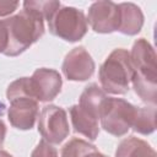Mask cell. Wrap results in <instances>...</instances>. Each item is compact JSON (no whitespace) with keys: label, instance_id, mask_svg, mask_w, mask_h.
<instances>
[{"label":"cell","instance_id":"obj_20","mask_svg":"<svg viewBox=\"0 0 157 157\" xmlns=\"http://www.w3.org/2000/svg\"><path fill=\"white\" fill-rule=\"evenodd\" d=\"M5 136H6V125L0 119V147L2 146V144L5 141Z\"/></svg>","mask_w":157,"mask_h":157},{"label":"cell","instance_id":"obj_11","mask_svg":"<svg viewBox=\"0 0 157 157\" xmlns=\"http://www.w3.org/2000/svg\"><path fill=\"white\" fill-rule=\"evenodd\" d=\"M108 99L107 93L99 87L97 83H90L85 87L82 91L77 105L85 110L87 114L92 115L93 118L99 120L102 109L105 104V101Z\"/></svg>","mask_w":157,"mask_h":157},{"label":"cell","instance_id":"obj_17","mask_svg":"<svg viewBox=\"0 0 157 157\" xmlns=\"http://www.w3.org/2000/svg\"><path fill=\"white\" fill-rule=\"evenodd\" d=\"M31 157H58V150L42 139L32 151Z\"/></svg>","mask_w":157,"mask_h":157},{"label":"cell","instance_id":"obj_19","mask_svg":"<svg viewBox=\"0 0 157 157\" xmlns=\"http://www.w3.org/2000/svg\"><path fill=\"white\" fill-rule=\"evenodd\" d=\"M7 45V34L2 20H0V53H4Z\"/></svg>","mask_w":157,"mask_h":157},{"label":"cell","instance_id":"obj_9","mask_svg":"<svg viewBox=\"0 0 157 157\" xmlns=\"http://www.w3.org/2000/svg\"><path fill=\"white\" fill-rule=\"evenodd\" d=\"M7 119L18 130H31L39 115L38 102L27 96H17L9 99Z\"/></svg>","mask_w":157,"mask_h":157},{"label":"cell","instance_id":"obj_6","mask_svg":"<svg viewBox=\"0 0 157 157\" xmlns=\"http://www.w3.org/2000/svg\"><path fill=\"white\" fill-rule=\"evenodd\" d=\"M38 131L43 140L59 145L70 134L66 110L59 105H44L38 115Z\"/></svg>","mask_w":157,"mask_h":157},{"label":"cell","instance_id":"obj_4","mask_svg":"<svg viewBox=\"0 0 157 157\" xmlns=\"http://www.w3.org/2000/svg\"><path fill=\"white\" fill-rule=\"evenodd\" d=\"M48 28L55 37L74 43L85 37L88 23L83 11L72 6H60L48 20Z\"/></svg>","mask_w":157,"mask_h":157},{"label":"cell","instance_id":"obj_13","mask_svg":"<svg viewBox=\"0 0 157 157\" xmlns=\"http://www.w3.org/2000/svg\"><path fill=\"white\" fill-rule=\"evenodd\" d=\"M69 113H70L74 131L76 134H80L87 137L90 141H94L98 137V134H99L98 119L87 114L77 104L71 105L69 109Z\"/></svg>","mask_w":157,"mask_h":157},{"label":"cell","instance_id":"obj_5","mask_svg":"<svg viewBox=\"0 0 157 157\" xmlns=\"http://www.w3.org/2000/svg\"><path fill=\"white\" fill-rule=\"evenodd\" d=\"M136 105L123 98L108 97L102 109L99 120L104 131L113 136L125 135L132 126Z\"/></svg>","mask_w":157,"mask_h":157},{"label":"cell","instance_id":"obj_16","mask_svg":"<svg viewBox=\"0 0 157 157\" xmlns=\"http://www.w3.org/2000/svg\"><path fill=\"white\" fill-rule=\"evenodd\" d=\"M97 147L86 140L74 137L69 140L61 148V157H86Z\"/></svg>","mask_w":157,"mask_h":157},{"label":"cell","instance_id":"obj_15","mask_svg":"<svg viewBox=\"0 0 157 157\" xmlns=\"http://www.w3.org/2000/svg\"><path fill=\"white\" fill-rule=\"evenodd\" d=\"M131 129L141 135H150L156 130V108L136 107V113Z\"/></svg>","mask_w":157,"mask_h":157},{"label":"cell","instance_id":"obj_18","mask_svg":"<svg viewBox=\"0 0 157 157\" xmlns=\"http://www.w3.org/2000/svg\"><path fill=\"white\" fill-rule=\"evenodd\" d=\"M18 6V1H0V17L11 15L17 10Z\"/></svg>","mask_w":157,"mask_h":157},{"label":"cell","instance_id":"obj_3","mask_svg":"<svg viewBox=\"0 0 157 157\" xmlns=\"http://www.w3.org/2000/svg\"><path fill=\"white\" fill-rule=\"evenodd\" d=\"M98 77L102 90L105 93H128L132 77L129 52L124 48L114 49L101 65Z\"/></svg>","mask_w":157,"mask_h":157},{"label":"cell","instance_id":"obj_8","mask_svg":"<svg viewBox=\"0 0 157 157\" xmlns=\"http://www.w3.org/2000/svg\"><path fill=\"white\" fill-rule=\"evenodd\" d=\"M31 91L37 102H50L61 91L63 78L54 69H37L29 77Z\"/></svg>","mask_w":157,"mask_h":157},{"label":"cell","instance_id":"obj_7","mask_svg":"<svg viewBox=\"0 0 157 157\" xmlns=\"http://www.w3.org/2000/svg\"><path fill=\"white\" fill-rule=\"evenodd\" d=\"M87 23L97 33H113L120 22L119 4L103 0L92 2L87 12Z\"/></svg>","mask_w":157,"mask_h":157},{"label":"cell","instance_id":"obj_14","mask_svg":"<svg viewBox=\"0 0 157 157\" xmlns=\"http://www.w3.org/2000/svg\"><path fill=\"white\" fill-rule=\"evenodd\" d=\"M115 157H157V155L145 140L136 136H128L119 142L115 150Z\"/></svg>","mask_w":157,"mask_h":157},{"label":"cell","instance_id":"obj_22","mask_svg":"<svg viewBox=\"0 0 157 157\" xmlns=\"http://www.w3.org/2000/svg\"><path fill=\"white\" fill-rule=\"evenodd\" d=\"M0 157H13L12 155H10L7 151L5 150H0Z\"/></svg>","mask_w":157,"mask_h":157},{"label":"cell","instance_id":"obj_10","mask_svg":"<svg viewBox=\"0 0 157 157\" xmlns=\"http://www.w3.org/2000/svg\"><path fill=\"white\" fill-rule=\"evenodd\" d=\"M96 64L85 47L70 50L63 61V74L70 81H86L94 74Z\"/></svg>","mask_w":157,"mask_h":157},{"label":"cell","instance_id":"obj_12","mask_svg":"<svg viewBox=\"0 0 157 157\" xmlns=\"http://www.w3.org/2000/svg\"><path fill=\"white\" fill-rule=\"evenodd\" d=\"M120 22L118 31L126 36L137 34L144 26V13L141 9L132 2H120Z\"/></svg>","mask_w":157,"mask_h":157},{"label":"cell","instance_id":"obj_1","mask_svg":"<svg viewBox=\"0 0 157 157\" xmlns=\"http://www.w3.org/2000/svg\"><path fill=\"white\" fill-rule=\"evenodd\" d=\"M2 22L7 34V45L2 54L7 56L22 54L44 34V17L28 1L23 2V9L18 13Z\"/></svg>","mask_w":157,"mask_h":157},{"label":"cell","instance_id":"obj_2","mask_svg":"<svg viewBox=\"0 0 157 157\" xmlns=\"http://www.w3.org/2000/svg\"><path fill=\"white\" fill-rule=\"evenodd\" d=\"M130 54L132 69L131 83L140 99L152 107L157 103V63L156 52L150 42L139 38L134 42Z\"/></svg>","mask_w":157,"mask_h":157},{"label":"cell","instance_id":"obj_21","mask_svg":"<svg viewBox=\"0 0 157 157\" xmlns=\"http://www.w3.org/2000/svg\"><path fill=\"white\" fill-rule=\"evenodd\" d=\"M86 157H108V156H105V155H103V153H101L98 150H96V151H93V152H91L90 155H87Z\"/></svg>","mask_w":157,"mask_h":157}]
</instances>
